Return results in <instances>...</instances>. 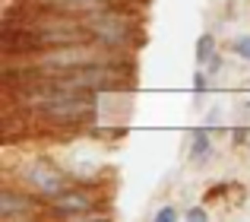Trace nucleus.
I'll return each instance as SVG.
<instances>
[{"label":"nucleus","instance_id":"6","mask_svg":"<svg viewBox=\"0 0 250 222\" xmlns=\"http://www.w3.org/2000/svg\"><path fill=\"white\" fill-rule=\"evenodd\" d=\"M231 51H234L238 57H244V61H250V35H241V38H234Z\"/></svg>","mask_w":250,"mask_h":222},{"label":"nucleus","instance_id":"8","mask_svg":"<svg viewBox=\"0 0 250 222\" xmlns=\"http://www.w3.org/2000/svg\"><path fill=\"white\" fill-rule=\"evenodd\" d=\"M222 67H225L222 54H212V57H209V64H206V73H209V76H219V73H222Z\"/></svg>","mask_w":250,"mask_h":222},{"label":"nucleus","instance_id":"4","mask_svg":"<svg viewBox=\"0 0 250 222\" xmlns=\"http://www.w3.org/2000/svg\"><path fill=\"white\" fill-rule=\"evenodd\" d=\"M190 155H193V162H206L212 155V130L209 127L193 130V136H190Z\"/></svg>","mask_w":250,"mask_h":222},{"label":"nucleus","instance_id":"10","mask_svg":"<svg viewBox=\"0 0 250 222\" xmlns=\"http://www.w3.org/2000/svg\"><path fill=\"white\" fill-rule=\"evenodd\" d=\"M206 216L209 213L203 210V206H190V210L184 213V219H190V222H206Z\"/></svg>","mask_w":250,"mask_h":222},{"label":"nucleus","instance_id":"13","mask_svg":"<svg viewBox=\"0 0 250 222\" xmlns=\"http://www.w3.org/2000/svg\"><path fill=\"white\" fill-rule=\"evenodd\" d=\"M121 3H130V6H133V0H121Z\"/></svg>","mask_w":250,"mask_h":222},{"label":"nucleus","instance_id":"7","mask_svg":"<svg viewBox=\"0 0 250 222\" xmlns=\"http://www.w3.org/2000/svg\"><path fill=\"white\" fill-rule=\"evenodd\" d=\"M206 86H209V73L200 67V70L193 73V89H196V92H206Z\"/></svg>","mask_w":250,"mask_h":222},{"label":"nucleus","instance_id":"5","mask_svg":"<svg viewBox=\"0 0 250 222\" xmlns=\"http://www.w3.org/2000/svg\"><path fill=\"white\" fill-rule=\"evenodd\" d=\"M212 54H215V35H212V32H203V35L196 38V51H193L196 67H206Z\"/></svg>","mask_w":250,"mask_h":222},{"label":"nucleus","instance_id":"2","mask_svg":"<svg viewBox=\"0 0 250 222\" xmlns=\"http://www.w3.org/2000/svg\"><path fill=\"white\" fill-rule=\"evenodd\" d=\"M95 213H102L98 197L76 184L70 191H63L61 197L44 203V216H57V219H85V216H95Z\"/></svg>","mask_w":250,"mask_h":222},{"label":"nucleus","instance_id":"12","mask_svg":"<svg viewBox=\"0 0 250 222\" xmlns=\"http://www.w3.org/2000/svg\"><path fill=\"white\" fill-rule=\"evenodd\" d=\"M244 140H247V130H244V127L231 130V143H238V146H241V143H244Z\"/></svg>","mask_w":250,"mask_h":222},{"label":"nucleus","instance_id":"3","mask_svg":"<svg viewBox=\"0 0 250 222\" xmlns=\"http://www.w3.org/2000/svg\"><path fill=\"white\" fill-rule=\"evenodd\" d=\"M44 216V200L38 197L35 191H13L10 184L0 191V219L6 222H25V219H35Z\"/></svg>","mask_w":250,"mask_h":222},{"label":"nucleus","instance_id":"11","mask_svg":"<svg viewBox=\"0 0 250 222\" xmlns=\"http://www.w3.org/2000/svg\"><path fill=\"white\" fill-rule=\"evenodd\" d=\"M225 191H228V184L222 181V184H215V187H209V191H206V200H219Z\"/></svg>","mask_w":250,"mask_h":222},{"label":"nucleus","instance_id":"9","mask_svg":"<svg viewBox=\"0 0 250 222\" xmlns=\"http://www.w3.org/2000/svg\"><path fill=\"white\" fill-rule=\"evenodd\" d=\"M174 219H177V206H162L155 213V222H174Z\"/></svg>","mask_w":250,"mask_h":222},{"label":"nucleus","instance_id":"1","mask_svg":"<svg viewBox=\"0 0 250 222\" xmlns=\"http://www.w3.org/2000/svg\"><path fill=\"white\" fill-rule=\"evenodd\" d=\"M73 184H76V178H70V175L63 172L61 165H54L51 159H32L29 165L22 168V187L35 191L44 203L61 197V194L70 191Z\"/></svg>","mask_w":250,"mask_h":222}]
</instances>
